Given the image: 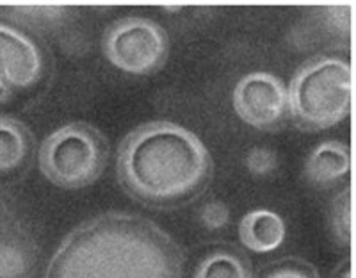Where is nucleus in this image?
<instances>
[{"mask_svg": "<svg viewBox=\"0 0 356 278\" xmlns=\"http://www.w3.org/2000/svg\"><path fill=\"white\" fill-rule=\"evenodd\" d=\"M262 278H321L316 268L300 258H289L275 264Z\"/></svg>", "mask_w": 356, "mask_h": 278, "instance_id": "f8f14e48", "label": "nucleus"}, {"mask_svg": "<svg viewBox=\"0 0 356 278\" xmlns=\"http://www.w3.org/2000/svg\"><path fill=\"white\" fill-rule=\"evenodd\" d=\"M118 178L130 198L152 207H180L205 190L212 157L195 132L173 121L134 129L118 150Z\"/></svg>", "mask_w": 356, "mask_h": 278, "instance_id": "f03ea898", "label": "nucleus"}, {"mask_svg": "<svg viewBox=\"0 0 356 278\" xmlns=\"http://www.w3.org/2000/svg\"><path fill=\"white\" fill-rule=\"evenodd\" d=\"M235 114L257 130H275L289 114L287 88L273 73L253 72L239 79L232 95Z\"/></svg>", "mask_w": 356, "mask_h": 278, "instance_id": "423d86ee", "label": "nucleus"}, {"mask_svg": "<svg viewBox=\"0 0 356 278\" xmlns=\"http://www.w3.org/2000/svg\"><path fill=\"white\" fill-rule=\"evenodd\" d=\"M351 169V152L340 141H324L308 155L305 164L307 178L316 185H332Z\"/></svg>", "mask_w": 356, "mask_h": 278, "instance_id": "1a4fd4ad", "label": "nucleus"}, {"mask_svg": "<svg viewBox=\"0 0 356 278\" xmlns=\"http://www.w3.org/2000/svg\"><path fill=\"white\" fill-rule=\"evenodd\" d=\"M193 278H251V268L234 248H216L198 262Z\"/></svg>", "mask_w": 356, "mask_h": 278, "instance_id": "9b49d317", "label": "nucleus"}, {"mask_svg": "<svg viewBox=\"0 0 356 278\" xmlns=\"http://www.w3.org/2000/svg\"><path fill=\"white\" fill-rule=\"evenodd\" d=\"M43 72L40 49L27 34L0 24V102L38 82Z\"/></svg>", "mask_w": 356, "mask_h": 278, "instance_id": "0eeeda50", "label": "nucleus"}, {"mask_svg": "<svg viewBox=\"0 0 356 278\" xmlns=\"http://www.w3.org/2000/svg\"><path fill=\"white\" fill-rule=\"evenodd\" d=\"M107 159L106 136L82 121L54 130L38 153L41 175L63 190H82L95 184L106 171Z\"/></svg>", "mask_w": 356, "mask_h": 278, "instance_id": "20e7f679", "label": "nucleus"}, {"mask_svg": "<svg viewBox=\"0 0 356 278\" xmlns=\"http://www.w3.org/2000/svg\"><path fill=\"white\" fill-rule=\"evenodd\" d=\"M104 54L120 72L152 75L166 65L170 38L166 31L150 18L127 17L107 29Z\"/></svg>", "mask_w": 356, "mask_h": 278, "instance_id": "39448f33", "label": "nucleus"}, {"mask_svg": "<svg viewBox=\"0 0 356 278\" xmlns=\"http://www.w3.org/2000/svg\"><path fill=\"white\" fill-rule=\"evenodd\" d=\"M241 245L253 254H269L284 245L287 225L278 213L259 207L244 214L239 223Z\"/></svg>", "mask_w": 356, "mask_h": 278, "instance_id": "6e6552de", "label": "nucleus"}, {"mask_svg": "<svg viewBox=\"0 0 356 278\" xmlns=\"http://www.w3.org/2000/svg\"><path fill=\"white\" fill-rule=\"evenodd\" d=\"M44 278H184V257L150 219L109 213L63 239Z\"/></svg>", "mask_w": 356, "mask_h": 278, "instance_id": "f257e3e1", "label": "nucleus"}, {"mask_svg": "<svg viewBox=\"0 0 356 278\" xmlns=\"http://www.w3.org/2000/svg\"><path fill=\"white\" fill-rule=\"evenodd\" d=\"M278 166V157L276 152L271 148H251L250 153L246 155V168L251 175L255 177H266V175L273 173Z\"/></svg>", "mask_w": 356, "mask_h": 278, "instance_id": "ddd939ff", "label": "nucleus"}, {"mask_svg": "<svg viewBox=\"0 0 356 278\" xmlns=\"http://www.w3.org/2000/svg\"><path fill=\"white\" fill-rule=\"evenodd\" d=\"M353 66L342 57H317L305 63L287 89L289 114L307 132L332 129L353 107Z\"/></svg>", "mask_w": 356, "mask_h": 278, "instance_id": "7ed1b4c3", "label": "nucleus"}, {"mask_svg": "<svg viewBox=\"0 0 356 278\" xmlns=\"http://www.w3.org/2000/svg\"><path fill=\"white\" fill-rule=\"evenodd\" d=\"M31 132L22 121L0 116V171H11L27 159Z\"/></svg>", "mask_w": 356, "mask_h": 278, "instance_id": "9d476101", "label": "nucleus"}, {"mask_svg": "<svg viewBox=\"0 0 356 278\" xmlns=\"http://www.w3.org/2000/svg\"><path fill=\"white\" fill-rule=\"evenodd\" d=\"M200 222L205 229L219 230L230 222V210L222 202H211L200 213Z\"/></svg>", "mask_w": 356, "mask_h": 278, "instance_id": "4468645a", "label": "nucleus"}]
</instances>
